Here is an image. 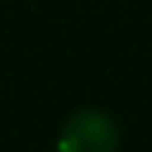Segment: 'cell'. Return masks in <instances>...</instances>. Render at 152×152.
Wrapping results in <instances>:
<instances>
[{
	"mask_svg": "<svg viewBox=\"0 0 152 152\" xmlns=\"http://www.w3.org/2000/svg\"><path fill=\"white\" fill-rule=\"evenodd\" d=\"M118 130L110 115L99 110H82L65 124L59 135V152H115Z\"/></svg>",
	"mask_w": 152,
	"mask_h": 152,
	"instance_id": "cell-1",
	"label": "cell"
}]
</instances>
